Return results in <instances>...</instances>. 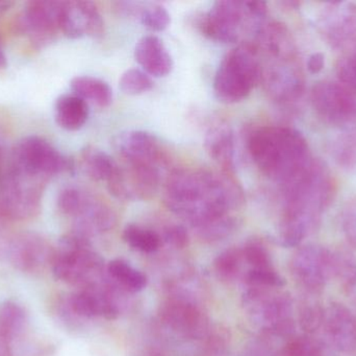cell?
I'll return each mask as SVG.
<instances>
[{
    "label": "cell",
    "mask_w": 356,
    "mask_h": 356,
    "mask_svg": "<svg viewBox=\"0 0 356 356\" xmlns=\"http://www.w3.org/2000/svg\"><path fill=\"white\" fill-rule=\"evenodd\" d=\"M0 217H2V215H1V212H0Z\"/></svg>",
    "instance_id": "cell-48"
},
{
    "label": "cell",
    "mask_w": 356,
    "mask_h": 356,
    "mask_svg": "<svg viewBox=\"0 0 356 356\" xmlns=\"http://www.w3.org/2000/svg\"><path fill=\"white\" fill-rule=\"evenodd\" d=\"M311 100L324 123L343 133H356V90L340 81L318 82Z\"/></svg>",
    "instance_id": "cell-7"
},
{
    "label": "cell",
    "mask_w": 356,
    "mask_h": 356,
    "mask_svg": "<svg viewBox=\"0 0 356 356\" xmlns=\"http://www.w3.org/2000/svg\"><path fill=\"white\" fill-rule=\"evenodd\" d=\"M45 179L29 175L10 164L0 177V212L13 219H29L41 209Z\"/></svg>",
    "instance_id": "cell-6"
},
{
    "label": "cell",
    "mask_w": 356,
    "mask_h": 356,
    "mask_svg": "<svg viewBox=\"0 0 356 356\" xmlns=\"http://www.w3.org/2000/svg\"><path fill=\"white\" fill-rule=\"evenodd\" d=\"M341 225L345 238L356 249V199L345 205L341 215Z\"/></svg>",
    "instance_id": "cell-38"
},
{
    "label": "cell",
    "mask_w": 356,
    "mask_h": 356,
    "mask_svg": "<svg viewBox=\"0 0 356 356\" xmlns=\"http://www.w3.org/2000/svg\"><path fill=\"white\" fill-rule=\"evenodd\" d=\"M10 165L35 177L47 179L72 169L68 158L39 136L23 138L15 146Z\"/></svg>",
    "instance_id": "cell-8"
},
{
    "label": "cell",
    "mask_w": 356,
    "mask_h": 356,
    "mask_svg": "<svg viewBox=\"0 0 356 356\" xmlns=\"http://www.w3.org/2000/svg\"><path fill=\"white\" fill-rule=\"evenodd\" d=\"M73 93L83 100H89L99 107L110 106L113 102V91L106 82L97 77L81 75L71 81Z\"/></svg>",
    "instance_id": "cell-24"
},
{
    "label": "cell",
    "mask_w": 356,
    "mask_h": 356,
    "mask_svg": "<svg viewBox=\"0 0 356 356\" xmlns=\"http://www.w3.org/2000/svg\"><path fill=\"white\" fill-rule=\"evenodd\" d=\"M81 163L86 173L94 181L108 182L119 169V164L104 150L87 148L81 152Z\"/></svg>",
    "instance_id": "cell-25"
},
{
    "label": "cell",
    "mask_w": 356,
    "mask_h": 356,
    "mask_svg": "<svg viewBox=\"0 0 356 356\" xmlns=\"http://www.w3.org/2000/svg\"><path fill=\"white\" fill-rule=\"evenodd\" d=\"M0 356H12L10 342L1 336H0Z\"/></svg>",
    "instance_id": "cell-44"
},
{
    "label": "cell",
    "mask_w": 356,
    "mask_h": 356,
    "mask_svg": "<svg viewBox=\"0 0 356 356\" xmlns=\"http://www.w3.org/2000/svg\"><path fill=\"white\" fill-rule=\"evenodd\" d=\"M27 315L21 305L8 301L0 305V336L10 342L24 332Z\"/></svg>",
    "instance_id": "cell-27"
},
{
    "label": "cell",
    "mask_w": 356,
    "mask_h": 356,
    "mask_svg": "<svg viewBox=\"0 0 356 356\" xmlns=\"http://www.w3.org/2000/svg\"><path fill=\"white\" fill-rule=\"evenodd\" d=\"M238 255L236 252L227 251V252L219 256L217 263H216L218 271L226 274V275L234 273L236 267H238Z\"/></svg>",
    "instance_id": "cell-42"
},
{
    "label": "cell",
    "mask_w": 356,
    "mask_h": 356,
    "mask_svg": "<svg viewBox=\"0 0 356 356\" xmlns=\"http://www.w3.org/2000/svg\"><path fill=\"white\" fill-rule=\"evenodd\" d=\"M325 66V56L321 52H315L309 56L307 60V69L312 75H317L321 72Z\"/></svg>",
    "instance_id": "cell-43"
},
{
    "label": "cell",
    "mask_w": 356,
    "mask_h": 356,
    "mask_svg": "<svg viewBox=\"0 0 356 356\" xmlns=\"http://www.w3.org/2000/svg\"><path fill=\"white\" fill-rule=\"evenodd\" d=\"M291 267L300 286L315 294L334 277V252L319 245H307L295 253Z\"/></svg>",
    "instance_id": "cell-11"
},
{
    "label": "cell",
    "mask_w": 356,
    "mask_h": 356,
    "mask_svg": "<svg viewBox=\"0 0 356 356\" xmlns=\"http://www.w3.org/2000/svg\"><path fill=\"white\" fill-rule=\"evenodd\" d=\"M74 219V234L87 240L92 234L111 229L116 217L110 207L91 196L89 202Z\"/></svg>",
    "instance_id": "cell-21"
},
{
    "label": "cell",
    "mask_w": 356,
    "mask_h": 356,
    "mask_svg": "<svg viewBox=\"0 0 356 356\" xmlns=\"http://www.w3.org/2000/svg\"><path fill=\"white\" fill-rule=\"evenodd\" d=\"M244 255L247 261L254 265V269L272 268L270 255L263 245L259 242H251L245 248Z\"/></svg>",
    "instance_id": "cell-40"
},
{
    "label": "cell",
    "mask_w": 356,
    "mask_h": 356,
    "mask_svg": "<svg viewBox=\"0 0 356 356\" xmlns=\"http://www.w3.org/2000/svg\"><path fill=\"white\" fill-rule=\"evenodd\" d=\"M10 6V2L0 1V13L6 10Z\"/></svg>",
    "instance_id": "cell-47"
},
{
    "label": "cell",
    "mask_w": 356,
    "mask_h": 356,
    "mask_svg": "<svg viewBox=\"0 0 356 356\" xmlns=\"http://www.w3.org/2000/svg\"><path fill=\"white\" fill-rule=\"evenodd\" d=\"M317 27L328 44L345 52L356 43V6L350 2L326 4Z\"/></svg>",
    "instance_id": "cell-12"
},
{
    "label": "cell",
    "mask_w": 356,
    "mask_h": 356,
    "mask_svg": "<svg viewBox=\"0 0 356 356\" xmlns=\"http://www.w3.org/2000/svg\"><path fill=\"white\" fill-rule=\"evenodd\" d=\"M267 13L264 1L221 0L201 17L198 26L203 35L216 41L236 43L249 37L254 44L266 24Z\"/></svg>",
    "instance_id": "cell-4"
},
{
    "label": "cell",
    "mask_w": 356,
    "mask_h": 356,
    "mask_svg": "<svg viewBox=\"0 0 356 356\" xmlns=\"http://www.w3.org/2000/svg\"><path fill=\"white\" fill-rule=\"evenodd\" d=\"M108 272L113 278L120 281L125 288L133 292H139L146 286L145 275L131 268L127 261L116 259L111 261Z\"/></svg>",
    "instance_id": "cell-30"
},
{
    "label": "cell",
    "mask_w": 356,
    "mask_h": 356,
    "mask_svg": "<svg viewBox=\"0 0 356 356\" xmlns=\"http://www.w3.org/2000/svg\"><path fill=\"white\" fill-rule=\"evenodd\" d=\"M104 20L97 6L91 1H64L60 31L69 38L86 36L98 38L104 31Z\"/></svg>",
    "instance_id": "cell-15"
},
{
    "label": "cell",
    "mask_w": 356,
    "mask_h": 356,
    "mask_svg": "<svg viewBox=\"0 0 356 356\" xmlns=\"http://www.w3.org/2000/svg\"><path fill=\"white\" fill-rule=\"evenodd\" d=\"M238 222L229 215H224L198 227L201 238L209 240H218L229 235L236 229Z\"/></svg>",
    "instance_id": "cell-35"
},
{
    "label": "cell",
    "mask_w": 356,
    "mask_h": 356,
    "mask_svg": "<svg viewBox=\"0 0 356 356\" xmlns=\"http://www.w3.org/2000/svg\"><path fill=\"white\" fill-rule=\"evenodd\" d=\"M328 153L343 171L356 175V133H343L330 142Z\"/></svg>",
    "instance_id": "cell-26"
},
{
    "label": "cell",
    "mask_w": 356,
    "mask_h": 356,
    "mask_svg": "<svg viewBox=\"0 0 356 356\" xmlns=\"http://www.w3.org/2000/svg\"><path fill=\"white\" fill-rule=\"evenodd\" d=\"M54 109L56 123L67 131L81 129L89 117L87 102L75 94H66L58 98Z\"/></svg>",
    "instance_id": "cell-22"
},
{
    "label": "cell",
    "mask_w": 356,
    "mask_h": 356,
    "mask_svg": "<svg viewBox=\"0 0 356 356\" xmlns=\"http://www.w3.org/2000/svg\"><path fill=\"white\" fill-rule=\"evenodd\" d=\"M119 85L125 94L139 95L152 90L154 82L144 71L140 69H129L123 73Z\"/></svg>",
    "instance_id": "cell-32"
},
{
    "label": "cell",
    "mask_w": 356,
    "mask_h": 356,
    "mask_svg": "<svg viewBox=\"0 0 356 356\" xmlns=\"http://www.w3.org/2000/svg\"><path fill=\"white\" fill-rule=\"evenodd\" d=\"M6 65H8V62H6V54H4L2 48L0 47V70H2V69H6Z\"/></svg>",
    "instance_id": "cell-45"
},
{
    "label": "cell",
    "mask_w": 356,
    "mask_h": 356,
    "mask_svg": "<svg viewBox=\"0 0 356 356\" xmlns=\"http://www.w3.org/2000/svg\"><path fill=\"white\" fill-rule=\"evenodd\" d=\"M261 81V61L254 44L242 43L224 56L218 67L213 90L218 100L236 104Z\"/></svg>",
    "instance_id": "cell-5"
},
{
    "label": "cell",
    "mask_w": 356,
    "mask_h": 356,
    "mask_svg": "<svg viewBox=\"0 0 356 356\" xmlns=\"http://www.w3.org/2000/svg\"><path fill=\"white\" fill-rule=\"evenodd\" d=\"M64 1L35 0L27 4L19 19V27L26 37L38 45L54 40L60 31Z\"/></svg>",
    "instance_id": "cell-13"
},
{
    "label": "cell",
    "mask_w": 356,
    "mask_h": 356,
    "mask_svg": "<svg viewBox=\"0 0 356 356\" xmlns=\"http://www.w3.org/2000/svg\"><path fill=\"white\" fill-rule=\"evenodd\" d=\"M70 309L81 317H102L114 319L118 315L116 307L106 297L93 290H86L71 296Z\"/></svg>",
    "instance_id": "cell-23"
},
{
    "label": "cell",
    "mask_w": 356,
    "mask_h": 356,
    "mask_svg": "<svg viewBox=\"0 0 356 356\" xmlns=\"http://www.w3.org/2000/svg\"><path fill=\"white\" fill-rule=\"evenodd\" d=\"M339 81L356 90V44L350 49L343 52L337 63Z\"/></svg>",
    "instance_id": "cell-36"
},
{
    "label": "cell",
    "mask_w": 356,
    "mask_h": 356,
    "mask_svg": "<svg viewBox=\"0 0 356 356\" xmlns=\"http://www.w3.org/2000/svg\"><path fill=\"white\" fill-rule=\"evenodd\" d=\"M52 258L54 252L49 245L38 234H21L10 242L8 248L10 263L19 271L26 273L40 271Z\"/></svg>",
    "instance_id": "cell-17"
},
{
    "label": "cell",
    "mask_w": 356,
    "mask_h": 356,
    "mask_svg": "<svg viewBox=\"0 0 356 356\" xmlns=\"http://www.w3.org/2000/svg\"><path fill=\"white\" fill-rule=\"evenodd\" d=\"M249 281L257 286H269V288H280L284 286V280L273 268L253 269L249 272Z\"/></svg>",
    "instance_id": "cell-39"
},
{
    "label": "cell",
    "mask_w": 356,
    "mask_h": 356,
    "mask_svg": "<svg viewBox=\"0 0 356 356\" xmlns=\"http://www.w3.org/2000/svg\"><path fill=\"white\" fill-rule=\"evenodd\" d=\"M334 277L340 280L349 296L356 298V261L344 253H334Z\"/></svg>",
    "instance_id": "cell-29"
},
{
    "label": "cell",
    "mask_w": 356,
    "mask_h": 356,
    "mask_svg": "<svg viewBox=\"0 0 356 356\" xmlns=\"http://www.w3.org/2000/svg\"><path fill=\"white\" fill-rule=\"evenodd\" d=\"M280 187L284 210L278 240L284 247H296L319 227L336 196V182L327 165L313 158Z\"/></svg>",
    "instance_id": "cell-2"
},
{
    "label": "cell",
    "mask_w": 356,
    "mask_h": 356,
    "mask_svg": "<svg viewBox=\"0 0 356 356\" xmlns=\"http://www.w3.org/2000/svg\"><path fill=\"white\" fill-rule=\"evenodd\" d=\"M325 309L315 299L305 301L299 309V323L307 334L317 332L323 324Z\"/></svg>",
    "instance_id": "cell-33"
},
{
    "label": "cell",
    "mask_w": 356,
    "mask_h": 356,
    "mask_svg": "<svg viewBox=\"0 0 356 356\" xmlns=\"http://www.w3.org/2000/svg\"><path fill=\"white\" fill-rule=\"evenodd\" d=\"M92 194L79 189V188H65V189L60 192L58 196V209L64 215L75 217L83 210V207L86 206Z\"/></svg>",
    "instance_id": "cell-31"
},
{
    "label": "cell",
    "mask_w": 356,
    "mask_h": 356,
    "mask_svg": "<svg viewBox=\"0 0 356 356\" xmlns=\"http://www.w3.org/2000/svg\"><path fill=\"white\" fill-rule=\"evenodd\" d=\"M261 81L270 98L280 104H292L305 93V77L297 56L266 58Z\"/></svg>",
    "instance_id": "cell-9"
},
{
    "label": "cell",
    "mask_w": 356,
    "mask_h": 356,
    "mask_svg": "<svg viewBox=\"0 0 356 356\" xmlns=\"http://www.w3.org/2000/svg\"><path fill=\"white\" fill-rule=\"evenodd\" d=\"M99 267V257L90 250L88 240L74 233L60 240L52 258L54 276L67 284L87 281Z\"/></svg>",
    "instance_id": "cell-10"
},
{
    "label": "cell",
    "mask_w": 356,
    "mask_h": 356,
    "mask_svg": "<svg viewBox=\"0 0 356 356\" xmlns=\"http://www.w3.org/2000/svg\"><path fill=\"white\" fill-rule=\"evenodd\" d=\"M322 326L334 348L346 353L356 350V319L346 307L330 305L325 309Z\"/></svg>",
    "instance_id": "cell-18"
},
{
    "label": "cell",
    "mask_w": 356,
    "mask_h": 356,
    "mask_svg": "<svg viewBox=\"0 0 356 356\" xmlns=\"http://www.w3.org/2000/svg\"><path fill=\"white\" fill-rule=\"evenodd\" d=\"M164 199L173 213L198 228L240 207L245 194L232 173L184 169L167 178Z\"/></svg>",
    "instance_id": "cell-1"
},
{
    "label": "cell",
    "mask_w": 356,
    "mask_h": 356,
    "mask_svg": "<svg viewBox=\"0 0 356 356\" xmlns=\"http://www.w3.org/2000/svg\"><path fill=\"white\" fill-rule=\"evenodd\" d=\"M135 58L145 72L154 77H166L173 68L170 54L156 36H146L138 42Z\"/></svg>",
    "instance_id": "cell-19"
},
{
    "label": "cell",
    "mask_w": 356,
    "mask_h": 356,
    "mask_svg": "<svg viewBox=\"0 0 356 356\" xmlns=\"http://www.w3.org/2000/svg\"><path fill=\"white\" fill-rule=\"evenodd\" d=\"M164 238L168 244L172 245L177 248H184L188 244V233L182 226H169L165 230Z\"/></svg>",
    "instance_id": "cell-41"
},
{
    "label": "cell",
    "mask_w": 356,
    "mask_h": 356,
    "mask_svg": "<svg viewBox=\"0 0 356 356\" xmlns=\"http://www.w3.org/2000/svg\"><path fill=\"white\" fill-rule=\"evenodd\" d=\"M288 355L324 356V353L319 342L309 336H301L290 343L288 347Z\"/></svg>",
    "instance_id": "cell-37"
},
{
    "label": "cell",
    "mask_w": 356,
    "mask_h": 356,
    "mask_svg": "<svg viewBox=\"0 0 356 356\" xmlns=\"http://www.w3.org/2000/svg\"><path fill=\"white\" fill-rule=\"evenodd\" d=\"M119 154L127 164L144 165L160 169L165 156L160 141L148 132L129 131L117 140Z\"/></svg>",
    "instance_id": "cell-16"
},
{
    "label": "cell",
    "mask_w": 356,
    "mask_h": 356,
    "mask_svg": "<svg viewBox=\"0 0 356 356\" xmlns=\"http://www.w3.org/2000/svg\"><path fill=\"white\" fill-rule=\"evenodd\" d=\"M2 162H3V150H2V142L0 141V177L4 171V169H2Z\"/></svg>",
    "instance_id": "cell-46"
},
{
    "label": "cell",
    "mask_w": 356,
    "mask_h": 356,
    "mask_svg": "<svg viewBox=\"0 0 356 356\" xmlns=\"http://www.w3.org/2000/svg\"><path fill=\"white\" fill-rule=\"evenodd\" d=\"M160 179L159 167L125 163L124 167L119 165L108 186L111 194L121 200H142L156 192Z\"/></svg>",
    "instance_id": "cell-14"
},
{
    "label": "cell",
    "mask_w": 356,
    "mask_h": 356,
    "mask_svg": "<svg viewBox=\"0 0 356 356\" xmlns=\"http://www.w3.org/2000/svg\"><path fill=\"white\" fill-rule=\"evenodd\" d=\"M125 242L145 253H152L158 250L161 246V236L156 232L149 229H144L138 225H129L123 232Z\"/></svg>",
    "instance_id": "cell-28"
},
{
    "label": "cell",
    "mask_w": 356,
    "mask_h": 356,
    "mask_svg": "<svg viewBox=\"0 0 356 356\" xmlns=\"http://www.w3.org/2000/svg\"><path fill=\"white\" fill-rule=\"evenodd\" d=\"M140 19L144 26L156 31H165L171 22L168 10L158 3L143 6L140 13Z\"/></svg>",
    "instance_id": "cell-34"
},
{
    "label": "cell",
    "mask_w": 356,
    "mask_h": 356,
    "mask_svg": "<svg viewBox=\"0 0 356 356\" xmlns=\"http://www.w3.org/2000/svg\"><path fill=\"white\" fill-rule=\"evenodd\" d=\"M248 150L259 171L280 185L313 159L305 136L286 125H266L249 136Z\"/></svg>",
    "instance_id": "cell-3"
},
{
    "label": "cell",
    "mask_w": 356,
    "mask_h": 356,
    "mask_svg": "<svg viewBox=\"0 0 356 356\" xmlns=\"http://www.w3.org/2000/svg\"><path fill=\"white\" fill-rule=\"evenodd\" d=\"M205 152L209 158L226 173H234V136L232 127L226 123H216L207 130L204 137Z\"/></svg>",
    "instance_id": "cell-20"
}]
</instances>
